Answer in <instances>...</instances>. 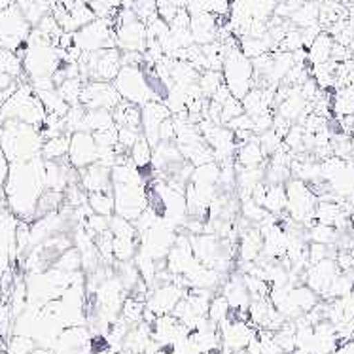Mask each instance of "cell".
Wrapping results in <instances>:
<instances>
[{
	"label": "cell",
	"instance_id": "6da1fadb",
	"mask_svg": "<svg viewBox=\"0 0 354 354\" xmlns=\"http://www.w3.org/2000/svg\"><path fill=\"white\" fill-rule=\"evenodd\" d=\"M4 186L8 207L14 210V214L21 218H35L38 197L46 189L42 159L35 158L12 163Z\"/></svg>",
	"mask_w": 354,
	"mask_h": 354
},
{
	"label": "cell",
	"instance_id": "7a4b0ae2",
	"mask_svg": "<svg viewBox=\"0 0 354 354\" xmlns=\"http://www.w3.org/2000/svg\"><path fill=\"white\" fill-rule=\"evenodd\" d=\"M0 148L6 153L8 161H29L40 158L42 150V135L35 125L6 120L0 129Z\"/></svg>",
	"mask_w": 354,
	"mask_h": 354
},
{
	"label": "cell",
	"instance_id": "3957f363",
	"mask_svg": "<svg viewBox=\"0 0 354 354\" xmlns=\"http://www.w3.org/2000/svg\"><path fill=\"white\" fill-rule=\"evenodd\" d=\"M224 48V63H222V76L225 87L232 91L235 99H243L254 87V66L252 59H248L239 48L235 37L220 40Z\"/></svg>",
	"mask_w": 354,
	"mask_h": 354
},
{
	"label": "cell",
	"instance_id": "277c9868",
	"mask_svg": "<svg viewBox=\"0 0 354 354\" xmlns=\"http://www.w3.org/2000/svg\"><path fill=\"white\" fill-rule=\"evenodd\" d=\"M0 116L6 120L29 123V125H42L46 122V110L42 101L38 99L37 91L30 86L15 87L14 93L8 97L0 106Z\"/></svg>",
	"mask_w": 354,
	"mask_h": 354
},
{
	"label": "cell",
	"instance_id": "5b68a950",
	"mask_svg": "<svg viewBox=\"0 0 354 354\" xmlns=\"http://www.w3.org/2000/svg\"><path fill=\"white\" fill-rule=\"evenodd\" d=\"M286 212L288 216L299 225L311 227L315 224V209H317V194L313 192L309 184H305L299 178H290L286 184Z\"/></svg>",
	"mask_w": 354,
	"mask_h": 354
},
{
	"label": "cell",
	"instance_id": "8992f818",
	"mask_svg": "<svg viewBox=\"0 0 354 354\" xmlns=\"http://www.w3.org/2000/svg\"><path fill=\"white\" fill-rule=\"evenodd\" d=\"M114 87H116V91L123 101L135 102L138 106H142L148 101H156L152 89L148 86L146 71L142 66L122 65L120 73L114 78Z\"/></svg>",
	"mask_w": 354,
	"mask_h": 354
},
{
	"label": "cell",
	"instance_id": "52a82bcc",
	"mask_svg": "<svg viewBox=\"0 0 354 354\" xmlns=\"http://www.w3.org/2000/svg\"><path fill=\"white\" fill-rule=\"evenodd\" d=\"M74 46L82 53H93V51L116 48V30H114V19H99L84 25L82 29L74 32Z\"/></svg>",
	"mask_w": 354,
	"mask_h": 354
},
{
	"label": "cell",
	"instance_id": "ba28073f",
	"mask_svg": "<svg viewBox=\"0 0 354 354\" xmlns=\"http://www.w3.org/2000/svg\"><path fill=\"white\" fill-rule=\"evenodd\" d=\"M114 196V214L135 222L140 212L148 207V189L146 182L135 184H112Z\"/></svg>",
	"mask_w": 354,
	"mask_h": 354
},
{
	"label": "cell",
	"instance_id": "9c48e42d",
	"mask_svg": "<svg viewBox=\"0 0 354 354\" xmlns=\"http://www.w3.org/2000/svg\"><path fill=\"white\" fill-rule=\"evenodd\" d=\"M222 353H245L248 343L258 335V330L245 318L230 317L218 326Z\"/></svg>",
	"mask_w": 354,
	"mask_h": 354
},
{
	"label": "cell",
	"instance_id": "30bf717a",
	"mask_svg": "<svg viewBox=\"0 0 354 354\" xmlns=\"http://www.w3.org/2000/svg\"><path fill=\"white\" fill-rule=\"evenodd\" d=\"M30 30V23L25 19L21 10L17 6H10L0 10V44L6 50H17L21 44L27 42Z\"/></svg>",
	"mask_w": 354,
	"mask_h": 354
},
{
	"label": "cell",
	"instance_id": "8fae6325",
	"mask_svg": "<svg viewBox=\"0 0 354 354\" xmlns=\"http://www.w3.org/2000/svg\"><path fill=\"white\" fill-rule=\"evenodd\" d=\"M186 292H188V288L180 286L178 282H161V284H156L153 288H150L148 296H146L145 307L156 317L169 315V313H173L176 304L184 297Z\"/></svg>",
	"mask_w": 354,
	"mask_h": 354
},
{
	"label": "cell",
	"instance_id": "7c38bea8",
	"mask_svg": "<svg viewBox=\"0 0 354 354\" xmlns=\"http://www.w3.org/2000/svg\"><path fill=\"white\" fill-rule=\"evenodd\" d=\"M120 101H122V97L116 91L114 84L97 82V80L86 82L84 89H82V97H80V104H84L87 110L104 109L112 112L120 104Z\"/></svg>",
	"mask_w": 354,
	"mask_h": 354
},
{
	"label": "cell",
	"instance_id": "4fadbf2b",
	"mask_svg": "<svg viewBox=\"0 0 354 354\" xmlns=\"http://www.w3.org/2000/svg\"><path fill=\"white\" fill-rule=\"evenodd\" d=\"M189 330L174 315H159L152 322V339L161 348L174 347L178 341L186 339Z\"/></svg>",
	"mask_w": 354,
	"mask_h": 354
},
{
	"label": "cell",
	"instance_id": "5bb4252c",
	"mask_svg": "<svg viewBox=\"0 0 354 354\" xmlns=\"http://www.w3.org/2000/svg\"><path fill=\"white\" fill-rule=\"evenodd\" d=\"M171 110L167 109L163 101H148L140 106V129L142 137L152 145V148L159 142V127L165 122L167 118H171Z\"/></svg>",
	"mask_w": 354,
	"mask_h": 354
},
{
	"label": "cell",
	"instance_id": "9a60e30c",
	"mask_svg": "<svg viewBox=\"0 0 354 354\" xmlns=\"http://www.w3.org/2000/svg\"><path fill=\"white\" fill-rule=\"evenodd\" d=\"M341 271L337 268V263H335V258H326V260L318 261V263H311L309 268L305 269L304 281L318 297H324L333 279Z\"/></svg>",
	"mask_w": 354,
	"mask_h": 354
},
{
	"label": "cell",
	"instance_id": "2e32d148",
	"mask_svg": "<svg viewBox=\"0 0 354 354\" xmlns=\"http://www.w3.org/2000/svg\"><path fill=\"white\" fill-rule=\"evenodd\" d=\"M66 158L71 161V165L76 169H84V167L97 163V142H95L93 133H73L71 135V146H68V153Z\"/></svg>",
	"mask_w": 354,
	"mask_h": 354
},
{
	"label": "cell",
	"instance_id": "e0dca14e",
	"mask_svg": "<svg viewBox=\"0 0 354 354\" xmlns=\"http://www.w3.org/2000/svg\"><path fill=\"white\" fill-rule=\"evenodd\" d=\"M116 30V48L120 51H142L146 50V25L140 19L114 25Z\"/></svg>",
	"mask_w": 354,
	"mask_h": 354
},
{
	"label": "cell",
	"instance_id": "ac0fdd59",
	"mask_svg": "<svg viewBox=\"0 0 354 354\" xmlns=\"http://www.w3.org/2000/svg\"><path fill=\"white\" fill-rule=\"evenodd\" d=\"M78 184L87 194H97V192L112 194V176H110L109 167L101 165V163H91L84 169H78Z\"/></svg>",
	"mask_w": 354,
	"mask_h": 354
},
{
	"label": "cell",
	"instance_id": "d6986e66",
	"mask_svg": "<svg viewBox=\"0 0 354 354\" xmlns=\"http://www.w3.org/2000/svg\"><path fill=\"white\" fill-rule=\"evenodd\" d=\"M220 294L227 299L232 313H248V305L252 299H250V294L246 290L241 273H232L227 279H224L222 286H220Z\"/></svg>",
	"mask_w": 354,
	"mask_h": 354
},
{
	"label": "cell",
	"instance_id": "ffe728a7",
	"mask_svg": "<svg viewBox=\"0 0 354 354\" xmlns=\"http://www.w3.org/2000/svg\"><path fill=\"white\" fill-rule=\"evenodd\" d=\"M189 30H192V37H194V42L197 46L216 42L218 30H220V19L216 15L209 14V12H203V14L189 19Z\"/></svg>",
	"mask_w": 354,
	"mask_h": 354
},
{
	"label": "cell",
	"instance_id": "44dd1931",
	"mask_svg": "<svg viewBox=\"0 0 354 354\" xmlns=\"http://www.w3.org/2000/svg\"><path fill=\"white\" fill-rule=\"evenodd\" d=\"M235 158H237L239 167H261L266 156H263V152H261V146L260 142H258V137H250L246 142L237 145Z\"/></svg>",
	"mask_w": 354,
	"mask_h": 354
},
{
	"label": "cell",
	"instance_id": "7402d4cb",
	"mask_svg": "<svg viewBox=\"0 0 354 354\" xmlns=\"http://www.w3.org/2000/svg\"><path fill=\"white\" fill-rule=\"evenodd\" d=\"M332 48H333V38L322 30L318 35L313 44L307 48V63L311 66L322 65V63H328L330 57H332Z\"/></svg>",
	"mask_w": 354,
	"mask_h": 354
},
{
	"label": "cell",
	"instance_id": "603a6c76",
	"mask_svg": "<svg viewBox=\"0 0 354 354\" xmlns=\"http://www.w3.org/2000/svg\"><path fill=\"white\" fill-rule=\"evenodd\" d=\"M112 118L116 127H131V129H140V106L135 102L120 101L116 109L112 110Z\"/></svg>",
	"mask_w": 354,
	"mask_h": 354
},
{
	"label": "cell",
	"instance_id": "cb8c5ba5",
	"mask_svg": "<svg viewBox=\"0 0 354 354\" xmlns=\"http://www.w3.org/2000/svg\"><path fill=\"white\" fill-rule=\"evenodd\" d=\"M286 203H288V199H286V188H284V184H268L261 207L268 210L269 214L281 216V214L286 212Z\"/></svg>",
	"mask_w": 354,
	"mask_h": 354
},
{
	"label": "cell",
	"instance_id": "d4e9b609",
	"mask_svg": "<svg viewBox=\"0 0 354 354\" xmlns=\"http://www.w3.org/2000/svg\"><path fill=\"white\" fill-rule=\"evenodd\" d=\"M68 146H71V133H61L57 137L48 138L46 142H42V156L46 161H55V159L66 158L68 153Z\"/></svg>",
	"mask_w": 354,
	"mask_h": 354
},
{
	"label": "cell",
	"instance_id": "484cf974",
	"mask_svg": "<svg viewBox=\"0 0 354 354\" xmlns=\"http://www.w3.org/2000/svg\"><path fill=\"white\" fill-rule=\"evenodd\" d=\"M110 127H116L112 112L104 109H95L87 110L86 109V118H84V133H97V131L110 129Z\"/></svg>",
	"mask_w": 354,
	"mask_h": 354
},
{
	"label": "cell",
	"instance_id": "4316f807",
	"mask_svg": "<svg viewBox=\"0 0 354 354\" xmlns=\"http://www.w3.org/2000/svg\"><path fill=\"white\" fill-rule=\"evenodd\" d=\"M318 14H320V6H318V2H313V0H305L304 4L297 8L296 12L290 15L288 21L292 23L294 27H297V29H305V27L317 25Z\"/></svg>",
	"mask_w": 354,
	"mask_h": 354
},
{
	"label": "cell",
	"instance_id": "83f0119b",
	"mask_svg": "<svg viewBox=\"0 0 354 354\" xmlns=\"http://www.w3.org/2000/svg\"><path fill=\"white\" fill-rule=\"evenodd\" d=\"M127 156H129L131 163L142 171L146 167L152 165V145H150L145 137H140L135 145L131 146V150L127 152Z\"/></svg>",
	"mask_w": 354,
	"mask_h": 354
},
{
	"label": "cell",
	"instance_id": "f1b7e54d",
	"mask_svg": "<svg viewBox=\"0 0 354 354\" xmlns=\"http://www.w3.org/2000/svg\"><path fill=\"white\" fill-rule=\"evenodd\" d=\"M145 301H140L137 297H125V301L122 305V311H120V318L123 322H127L129 326H135L138 322H142L145 318Z\"/></svg>",
	"mask_w": 354,
	"mask_h": 354
},
{
	"label": "cell",
	"instance_id": "f546056e",
	"mask_svg": "<svg viewBox=\"0 0 354 354\" xmlns=\"http://www.w3.org/2000/svg\"><path fill=\"white\" fill-rule=\"evenodd\" d=\"M197 86H199V89H201L203 97H205V99H210V97L216 93L220 87L224 86V76H222V71H203V73H199Z\"/></svg>",
	"mask_w": 354,
	"mask_h": 354
},
{
	"label": "cell",
	"instance_id": "4dcf8cb0",
	"mask_svg": "<svg viewBox=\"0 0 354 354\" xmlns=\"http://www.w3.org/2000/svg\"><path fill=\"white\" fill-rule=\"evenodd\" d=\"M87 205L95 214H101V216H112L114 214V196L109 194V192L87 194Z\"/></svg>",
	"mask_w": 354,
	"mask_h": 354
},
{
	"label": "cell",
	"instance_id": "1f68e13d",
	"mask_svg": "<svg viewBox=\"0 0 354 354\" xmlns=\"http://www.w3.org/2000/svg\"><path fill=\"white\" fill-rule=\"evenodd\" d=\"M230 317H232V307H230V304H227V299H225L222 294H214L209 304L207 318H209L212 324L220 326Z\"/></svg>",
	"mask_w": 354,
	"mask_h": 354
},
{
	"label": "cell",
	"instance_id": "d6a6232c",
	"mask_svg": "<svg viewBox=\"0 0 354 354\" xmlns=\"http://www.w3.org/2000/svg\"><path fill=\"white\" fill-rule=\"evenodd\" d=\"M307 237L311 239V243H320V245H335L339 241V232L332 227V225L326 224H315L307 230Z\"/></svg>",
	"mask_w": 354,
	"mask_h": 354
},
{
	"label": "cell",
	"instance_id": "836d02e7",
	"mask_svg": "<svg viewBox=\"0 0 354 354\" xmlns=\"http://www.w3.org/2000/svg\"><path fill=\"white\" fill-rule=\"evenodd\" d=\"M82 89H84V80L76 76V78H66L63 84H59L57 93L63 97V101L68 106H74V104H80Z\"/></svg>",
	"mask_w": 354,
	"mask_h": 354
},
{
	"label": "cell",
	"instance_id": "e575fe53",
	"mask_svg": "<svg viewBox=\"0 0 354 354\" xmlns=\"http://www.w3.org/2000/svg\"><path fill=\"white\" fill-rule=\"evenodd\" d=\"M51 268L61 269V271H66V273L82 271V258H80V252L76 248H68L65 252L59 254V258L53 261Z\"/></svg>",
	"mask_w": 354,
	"mask_h": 354
},
{
	"label": "cell",
	"instance_id": "d590c367",
	"mask_svg": "<svg viewBox=\"0 0 354 354\" xmlns=\"http://www.w3.org/2000/svg\"><path fill=\"white\" fill-rule=\"evenodd\" d=\"M35 347H37V341L32 339V337L14 333L12 337H8L6 339L4 351H6L8 354H29Z\"/></svg>",
	"mask_w": 354,
	"mask_h": 354
},
{
	"label": "cell",
	"instance_id": "8d00e7d4",
	"mask_svg": "<svg viewBox=\"0 0 354 354\" xmlns=\"http://www.w3.org/2000/svg\"><path fill=\"white\" fill-rule=\"evenodd\" d=\"M123 6V0H91L89 8L99 19H114L118 10Z\"/></svg>",
	"mask_w": 354,
	"mask_h": 354
},
{
	"label": "cell",
	"instance_id": "74e56055",
	"mask_svg": "<svg viewBox=\"0 0 354 354\" xmlns=\"http://www.w3.org/2000/svg\"><path fill=\"white\" fill-rule=\"evenodd\" d=\"M241 212H243V218L254 225H260L263 220H268L271 216L268 210L263 209L261 205H258V203H254L252 199L241 201Z\"/></svg>",
	"mask_w": 354,
	"mask_h": 354
},
{
	"label": "cell",
	"instance_id": "f35d334b",
	"mask_svg": "<svg viewBox=\"0 0 354 354\" xmlns=\"http://www.w3.org/2000/svg\"><path fill=\"white\" fill-rule=\"evenodd\" d=\"M258 142H260L261 146V152H263V156L266 158H271L273 153L281 148L284 142H282V137L277 133V131L273 129H268L263 131V133H260V137H258Z\"/></svg>",
	"mask_w": 354,
	"mask_h": 354
},
{
	"label": "cell",
	"instance_id": "ab89813d",
	"mask_svg": "<svg viewBox=\"0 0 354 354\" xmlns=\"http://www.w3.org/2000/svg\"><path fill=\"white\" fill-rule=\"evenodd\" d=\"M142 137V131L131 129V127H118V148L122 152H129L131 146Z\"/></svg>",
	"mask_w": 354,
	"mask_h": 354
},
{
	"label": "cell",
	"instance_id": "60d3db41",
	"mask_svg": "<svg viewBox=\"0 0 354 354\" xmlns=\"http://www.w3.org/2000/svg\"><path fill=\"white\" fill-rule=\"evenodd\" d=\"M330 245H320V243H311L309 245V266L326 260V258H335L330 254Z\"/></svg>",
	"mask_w": 354,
	"mask_h": 354
},
{
	"label": "cell",
	"instance_id": "b9f144b4",
	"mask_svg": "<svg viewBox=\"0 0 354 354\" xmlns=\"http://www.w3.org/2000/svg\"><path fill=\"white\" fill-rule=\"evenodd\" d=\"M156 8H158V15L163 21L171 23L174 19V15L178 14L180 8L173 4L171 0H156Z\"/></svg>",
	"mask_w": 354,
	"mask_h": 354
},
{
	"label": "cell",
	"instance_id": "7bdbcfd3",
	"mask_svg": "<svg viewBox=\"0 0 354 354\" xmlns=\"http://www.w3.org/2000/svg\"><path fill=\"white\" fill-rule=\"evenodd\" d=\"M8 173H10V161H8L6 153L2 152V148H0V186L6 184Z\"/></svg>",
	"mask_w": 354,
	"mask_h": 354
},
{
	"label": "cell",
	"instance_id": "ee69618b",
	"mask_svg": "<svg viewBox=\"0 0 354 354\" xmlns=\"http://www.w3.org/2000/svg\"><path fill=\"white\" fill-rule=\"evenodd\" d=\"M10 86H14V84H12V76L6 73H0V93L6 91Z\"/></svg>",
	"mask_w": 354,
	"mask_h": 354
},
{
	"label": "cell",
	"instance_id": "f6af8a7d",
	"mask_svg": "<svg viewBox=\"0 0 354 354\" xmlns=\"http://www.w3.org/2000/svg\"><path fill=\"white\" fill-rule=\"evenodd\" d=\"M29 354H55V351H53V348H50V347H35L32 348V351H30Z\"/></svg>",
	"mask_w": 354,
	"mask_h": 354
},
{
	"label": "cell",
	"instance_id": "bcb514c9",
	"mask_svg": "<svg viewBox=\"0 0 354 354\" xmlns=\"http://www.w3.org/2000/svg\"><path fill=\"white\" fill-rule=\"evenodd\" d=\"M97 354H110V353H109V348H101Z\"/></svg>",
	"mask_w": 354,
	"mask_h": 354
},
{
	"label": "cell",
	"instance_id": "7dc6e473",
	"mask_svg": "<svg viewBox=\"0 0 354 354\" xmlns=\"http://www.w3.org/2000/svg\"><path fill=\"white\" fill-rule=\"evenodd\" d=\"M0 354H8L6 351H4V348H0Z\"/></svg>",
	"mask_w": 354,
	"mask_h": 354
},
{
	"label": "cell",
	"instance_id": "c3c4849f",
	"mask_svg": "<svg viewBox=\"0 0 354 354\" xmlns=\"http://www.w3.org/2000/svg\"><path fill=\"white\" fill-rule=\"evenodd\" d=\"M84 2H87V4H89V2H91V0H84Z\"/></svg>",
	"mask_w": 354,
	"mask_h": 354
}]
</instances>
